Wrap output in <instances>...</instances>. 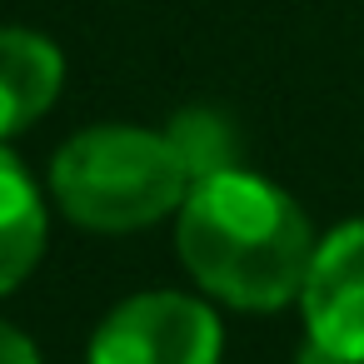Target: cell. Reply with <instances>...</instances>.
<instances>
[{"mask_svg": "<svg viewBox=\"0 0 364 364\" xmlns=\"http://www.w3.org/2000/svg\"><path fill=\"white\" fill-rule=\"evenodd\" d=\"M0 364H41V354H36V344L21 329L0 324Z\"/></svg>", "mask_w": 364, "mask_h": 364, "instance_id": "8", "label": "cell"}, {"mask_svg": "<svg viewBox=\"0 0 364 364\" xmlns=\"http://www.w3.org/2000/svg\"><path fill=\"white\" fill-rule=\"evenodd\" d=\"M60 75L65 60L46 36L0 26V140L36 125L55 105Z\"/></svg>", "mask_w": 364, "mask_h": 364, "instance_id": "5", "label": "cell"}, {"mask_svg": "<svg viewBox=\"0 0 364 364\" xmlns=\"http://www.w3.org/2000/svg\"><path fill=\"white\" fill-rule=\"evenodd\" d=\"M180 259L215 299L279 309L304 289L314 235L284 190L250 170H220L195 180L180 205Z\"/></svg>", "mask_w": 364, "mask_h": 364, "instance_id": "1", "label": "cell"}, {"mask_svg": "<svg viewBox=\"0 0 364 364\" xmlns=\"http://www.w3.org/2000/svg\"><path fill=\"white\" fill-rule=\"evenodd\" d=\"M299 309L304 364H364V220L314 245Z\"/></svg>", "mask_w": 364, "mask_h": 364, "instance_id": "4", "label": "cell"}, {"mask_svg": "<svg viewBox=\"0 0 364 364\" xmlns=\"http://www.w3.org/2000/svg\"><path fill=\"white\" fill-rule=\"evenodd\" d=\"M46 250V205L26 165L0 150V294L16 289Z\"/></svg>", "mask_w": 364, "mask_h": 364, "instance_id": "6", "label": "cell"}, {"mask_svg": "<svg viewBox=\"0 0 364 364\" xmlns=\"http://www.w3.org/2000/svg\"><path fill=\"white\" fill-rule=\"evenodd\" d=\"M90 364H220V324L190 294H135L95 329Z\"/></svg>", "mask_w": 364, "mask_h": 364, "instance_id": "3", "label": "cell"}, {"mask_svg": "<svg viewBox=\"0 0 364 364\" xmlns=\"http://www.w3.org/2000/svg\"><path fill=\"white\" fill-rule=\"evenodd\" d=\"M165 135H170L180 165L190 170V185L210 180L220 170H235V135H230V125L215 110H185Z\"/></svg>", "mask_w": 364, "mask_h": 364, "instance_id": "7", "label": "cell"}, {"mask_svg": "<svg viewBox=\"0 0 364 364\" xmlns=\"http://www.w3.org/2000/svg\"><path fill=\"white\" fill-rule=\"evenodd\" d=\"M50 185L75 225L120 235L180 210L190 195V170L180 165L170 135L140 125H95L60 145Z\"/></svg>", "mask_w": 364, "mask_h": 364, "instance_id": "2", "label": "cell"}]
</instances>
